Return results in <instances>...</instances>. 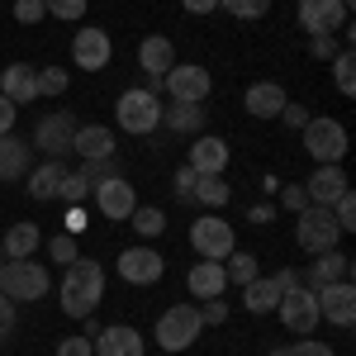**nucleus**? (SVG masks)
Instances as JSON below:
<instances>
[{"instance_id":"nucleus-1","label":"nucleus","mask_w":356,"mask_h":356,"mask_svg":"<svg viewBox=\"0 0 356 356\" xmlns=\"http://www.w3.org/2000/svg\"><path fill=\"white\" fill-rule=\"evenodd\" d=\"M62 314L67 318H90L100 300H105V266L90 261V257H76L67 261V275H62Z\"/></svg>"},{"instance_id":"nucleus-2","label":"nucleus","mask_w":356,"mask_h":356,"mask_svg":"<svg viewBox=\"0 0 356 356\" xmlns=\"http://www.w3.org/2000/svg\"><path fill=\"white\" fill-rule=\"evenodd\" d=\"M200 332H204L200 304H171L162 318H157V328H152V342L162 352H191L195 342H200Z\"/></svg>"},{"instance_id":"nucleus-3","label":"nucleus","mask_w":356,"mask_h":356,"mask_svg":"<svg viewBox=\"0 0 356 356\" xmlns=\"http://www.w3.org/2000/svg\"><path fill=\"white\" fill-rule=\"evenodd\" d=\"M53 290V280H48V271L38 266V261H29V257H19V261H10L5 257V266H0V295L15 304H33L43 300Z\"/></svg>"},{"instance_id":"nucleus-4","label":"nucleus","mask_w":356,"mask_h":356,"mask_svg":"<svg viewBox=\"0 0 356 356\" xmlns=\"http://www.w3.org/2000/svg\"><path fill=\"white\" fill-rule=\"evenodd\" d=\"M114 119H119V129L124 134H152L157 124H162V100L152 95V90H124L119 95V105H114Z\"/></svg>"},{"instance_id":"nucleus-5","label":"nucleus","mask_w":356,"mask_h":356,"mask_svg":"<svg viewBox=\"0 0 356 356\" xmlns=\"http://www.w3.org/2000/svg\"><path fill=\"white\" fill-rule=\"evenodd\" d=\"M191 247L200 252V261H223V257L238 247V233H233V223H228V219L204 214V219L191 223Z\"/></svg>"},{"instance_id":"nucleus-6","label":"nucleus","mask_w":356,"mask_h":356,"mask_svg":"<svg viewBox=\"0 0 356 356\" xmlns=\"http://www.w3.org/2000/svg\"><path fill=\"white\" fill-rule=\"evenodd\" d=\"M337 238H342V228H337V219H332V209H323V204H309L300 219H295V243L304 247V252H328V247H337Z\"/></svg>"},{"instance_id":"nucleus-7","label":"nucleus","mask_w":356,"mask_h":356,"mask_svg":"<svg viewBox=\"0 0 356 356\" xmlns=\"http://www.w3.org/2000/svg\"><path fill=\"white\" fill-rule=\"evenodd\" d=\"M275 314H280L285 332H300V337H309V332L323 323V318H318V300H314V290H309L304 280H300V285H290V290L280 295Z\"/></svg>"},{"instance_id":"nucleus-8","label":"nucleus","mask_w":356,"mask_h":356,"mask_svg":"<svg viewBox=\"0 0 356 356\" xmlns=\"http://www.w3.org/2000/svg\"><path fill=\"white\" fill-rule=\"evenodd\" d=\"M162 86L171 90V100H181V105H204L209 90H214V76H209L200 62H176L162 76Z\"/></svg>"},{"instance_id":"nucleus-9","label":"nucleus","mask_w":356,"mask_h":356,"mask_svg":"<svg viewBox=\"0 0 356 356\" xmlns=\"http://www.w3.org/2000/svg\"><path fill=\"white\" fill-rule=\"evenodd\" d=\"M72 138H76V119L67 110H53L38 119V129H33V143L29 147H38V152H48V162H62V152H72Z\"/></svg>"},{"instance_id":"nucleus-10","label":"nucleus","mask_w":356,"mask_h":356,"mask_svg":"<svg viewBox=\"0 0 356 356\" xmlns=\"http://www.w3.org/2000/svg\"><path fill=\"white\" fill-rule=\"evenodd\" d=\"M304 147L314 162H342L347 157V129L337 119H309L304 124Z\"/></svg>"},{"instance_id":"nucleus-11","label":"nucleus","mask_w":356,"mask_h":356,"mask_svg":"<svg viewBox=\"0 0 356 356\" xmlns=\"http://www.w3.org/2000/svg\"><path fill=\"white\" fill-rule=\"evenodd\" d=\"M314 300H318V318H328L332 328H352V323H356V290H352V280H328V285H318Z\"/></svg>"},{"instance_id":"nucleus-12","label":"nucleus","mask_w":356,"mask_h":356,"mask_svg":"<svg viewBox=\"0 0 356 356\" xmlns=\"http://www.w3.org/2000/svg\"><path fill=\"white\" fill-rule=\"evenodd\" d=\"M110 57H114V38L100 24L76 29V38H72V62H76L81 72H105Z\"/></svg>"},{"instance_id":"nucleus-13","label":"nucleus","mask_w":356,"mask_h":356,"mask_svg":"<svg viewBox=\"0 0 356 356\" xmlns=\"http://www.w3.org/2000/svg\"><path fill=\"white\" fill-rule=\"evenodd\" d=\"M347 0H300V29L309 38H323V33H337L347 29Z\"/></svg>"},{"instance_id":"nucleus-14","label":"nucleus","mask_w":356,"mask_h":356,"mask_svg":"<svg viewBox=\"0 0 356 356\" xmlns=\"http://www.w3.org/2000/svg\"><path fill=\"white\" fill-rule=\"evenodd\" d=\"M162 271H166V261L157 247H129V252H119V275L129 285H157Z\"/></svg>"},{"instance_id":"nucleus-15","label":"nucleus","mask_w":356,"mask_h":356,"mask_svg":"<svg viewBox=\"0 0 356 356\" xmlns=\"http://www.w3.org/2000/svg\"><path fill=\"white\" fill-rule=\"evenodd\" d=\"M90 352H95V356H143V352H147V342H143V332H138V328L114 323V328H95Z\"/></svg>"},{"instance_id":"nucleus-16","label":"nucleus","mask_w":356,"mask_h":356,"mask_svg":"<svg viewBox=\"0 0 356 356\" xmlns=\"http://www.w3.org/2000/svg\"><path fill=\"white\" fill-rule=\"evenodd\" d=\"M90 200L100 204V214L105 219H129L138 209V195H134V186L124 181V176H110V181H100L95 191H90Z\"/></svg>"},{"instance_id":"nucleus-17","label":"nucleus","mask_w":356,"mask_h":356,"mask_svg":"<svg viewBox=\"0 0 356 356\" xmlns=\"http://www.w3.org/2000/svg\"><path fill=\"white\" fill-rule=\"evenodd\" d=\"M342 191H347V171H342V162H318L314 176L304 181L309 204H323V209H332V200H337Z\"/></svg>"},{"instance_id":"nucleus-18","label":"nucleus","mask_w":356,"mask_h":356,"mask_svg":"<svg viewBox=\"0 0 356 356\" xmlns=\"http://www.w3.org/2000/svg\"><path fill=\"white\" fill-rule=\"evenodd\" d=\"M228 157H233V152H228V143H223L219 134H204V138H195L191 143V171L195 176H223V171H228Z\"/></svg>"},{"instance_id":"nucleus-19","label":"nucleus","mask_w":356,"mask_h":356,"mask_svg":"<svg viewBox=\"0 0 356 356\" xmlns=\"http://www.w3.org/2000/svg\"><path fill=\"white\" fill-rule=\"evenodd\" d=\"M0 95L15 100V105H33V100H38V67L10 62V67L0 72Z\"/></svg>"},{"instance_id":"nucleus-20","label":"nucleus","mask_w":356,"mask_h":356,"mask_svg":"<svg viewBox=\"0 0 356 356\" xmlns=\"http://www.w3.org/2000/svg\"><path fill=\"white\" fill-rule=\"evenodd\" d=\"M243 105H247L252 119H280V110L290 105V95H285L275 81H252L247 95H243Z\"/></svg>"},{"instance_id":"nucleus-21","label":"nucleus","mask_w":356,"mask_h":356,"mask_svg":"<svg viewBox=\"0 0 356 356\" xmlns=\"http://www.w3.org/2000/svg\"><path fill=\"white\" fill-rule=\"evenodd\" d=\"M33 147H29L24 138L15 134H0V181H24L29 171H33V157H29Z\"/></svg>"},{"instance_id":"nucleus-22","label":"nucleus","mask_w":356,"mask_h":356,"mask_svg":"<svg viewBox=\"0 0 356 356\" xmlns=\"http://www.w3.org/2000/svg\"><path fill=\"white\" fill-rule=\"evenodd\" d=\"M72 152H81L86 162H105V157H114V134L105 124H76Z\"/></svg>"},{"instance_id":"nucleus-23","label":"nucleus","mask_w":356,"mask_h":356,"mask_svg":"<svg viewBox=\"0 0 356 356\" xmlns=\"http://www.w3.org/2000/svg\"><path fill=\"white\" fill-rule=\"evenodd\" d=\"M138 67H143L147 76H166V72L176 67V48H171V38H162V33L143 38V43H138Z\"/></svg>"},{"instance_id":"nucleus-24","label":"nucleus","mask_w":356,"mask_h":356,"mask_svg":"<svg viewBox=\"0 0 356 356\" xmlns=\"http://www.w3.org/2000/svg\"><path fill=\"white\" fill-rule=\"evenodd\" d=\"M300 280H309V290H318V285H328V280H352V261H347L337 247H328V252L314 257L309 275H300Z\"/></svg>"},{"instance_id":"nucleus-25","label":"nucleus","mask_w":356,"mask_h":356,"mask_svg":"<svg viewBox=\"0 0 356 356\" xmlns=\"http://www.w3.org/2000/svg\"><path fill=\"white\" fill-rule=\"evenodd\" d=\"M186 285H191V295H200V300H219L223 290H228L223 261H195L191 275H186Z\"/></svg>"},{"instance_id":"nucleus-26","label":"nucleus","mask_w":356,"mask_h":356,"mask_svg":"<svg viewBox=\"0 0 356 356\" xmlns=\"http://www.w3.org/2000/svg\"><path fill=\"white\" fill-rule=\"evenodd\" d=\"M280 285H275V275H257V280H247L243 285V304L247 314H275V304H280Z\"/></svg>"},{"instance_id":"nucleus-27","label":"nucleus","mask_w":356,"mask_h":356,"mask_svg":"<svg viewBox=\"0 0 356 356\" xmlns=\"http://www.w3.org/2000/svg\"><path fill=\"white\" fill-rule=\"evenodd\" d=\"M62 176H67V166H62V162H43V166H33V171L24 176V186H29L33 200H57Z\"/></svg>"},{"instance_id":"nucleus-28","label":"nucleus","mask_w":356,"mask_h":356,"mask_svg":"<svg viewBox=\"0 0 356 356\" xmlns=\"http://www.w3.org/2000/svg\"><path fill=\"white\" fill-rule=\"evenodd\" d=\"M162 124L171 134H200V129H204V105H181V100H171V105H162Z\"/></svg>"},{"instance_id":"nucleus-29","label":"nucleus","mask_w":356,"mask_h":356,"mask_svg":"<svg viewBox=\"0 0 356 356\" xmlns=\"http://www.w3.org/2000/svg\"><path fill=\"white\" fill-rule=\"evenodd\" d=\"M228 200H233V191H228V181H223V176H200V181H195L191 204H204L209 214H219Z\"/></svg>"},{"instance_id":"nucleus-30","label":"nucleus","mask_w":356,"mask_h":356,"mask_svg":"<svg viewBox=\"0 0 356 356\" xmlns=\"http://www.w3.org/2000/svg\"><path fill=\"white\" fill-rule=\"evenodd\" d=\"M38 243H43V238H38V228H33L29 219H19L15 228H10V233H5L0 252H5L10 261H19V257H33V247H38Z\"/></svg>"},{"instance_id":"nucleus-31","label":"nucleus","mask_w":356,"mask_h":356,"mask_svg":"<svg viewBox=\"0 0 356 356\" xmlns=\"http://www.w3.org/2000/svg\"><path fill=\"white\" fill-rule=\"evenodd\" d=\"M223 275H228V280H233V285H247V280H257V257H252V252H238V247H233V252H228V257H223Z\"/></svg>"},{"instance_id":"nucleus-32","label":"nucleus","mask_w":356,"mask_h":356,"mask_svg":"<svg viewBox=\"0 0 356 356\" xmlns=\"http://www.w3.org/2000/svg\"><path fill=\"white\" fill-rule=\"evenodd\" d=\"M129 223L138 228V238H157V233L166 228V214L157 209V204H138L134 214H129Z\"/></svg>"},{"instance_id":"nucleus-33","label":"nucleus","mask_w":356,"mask_h":356,"mask_svg":"<svg viewBox=\"0 0 356 356\" xmlns=\"http://www.w3.org/2000/svg\"><path fill=\"white\" fill-rule=\"evenodd\" d=\"M332 81H337L342 95H352V90H356V57H352V48L332 53Z\"/></svg>"},{"instance_id":"nucleus-34","label":"nucleus","mask_w":356,"mask_h":356,"mask_svg":"<svg viewBox=\"0 0 356 356\" xmlns=\"http://www.w3.org/2000/svg\"><path fill=\"white\" fill-rule=\"evenodd\" d=\"M72 72L67 67H38V95H67Z\"/></svg>"},{"instance_id":"nucleus-35","label":"nucleus","mask_w":356,"mask_h":356,"mask_svg":"<svg viewBox=\"0 0 356 356\" xmlns=\"http://www.w3.org/2000/svg\"><path fill=\"white\" fill-rule=\"evenodd\" d=\"M57 200H67V204H86V200H90V181H86L81 171H67V176H62Z\"/></svg>"},{"instance_id":"nucleus-36","label":"nucleus","mask_w":356,"mask_h":356,"mask_svg":"<svg viewBox=\"0 0 356 356\" xmlns=\"http://www.w3.org/2000/svg\"><path fill=\"white\" fill-rule=\"evenodd\" d=\"M332 219H337V228H342V233H352V228H356V195H352V186L332 200Z\"/></svg>"},{"instance_id":"nucleus-37","label":"nucleus","mask_w":356,"mask_h":356,"mask_svg":"<svg viewBox=\"0 0 356 356\" xmlns=\"http://www.w3.org/2000/svg\"><path fill=\"white\" fill-rule=\"evenodd\" d=\"M219 10H228L233 19H261L271 10V0H219Z\"/></svg>"},{"instance_id":"nucleus-38","label":"nucleus","mask_w":356,"mask_h":356,"mask_svg":"<svg viewBox=\"0 0 356 356\" xmlns=\"http://www.w3.org/2000/svg\"><path fill=\"white\" fill-rule=\"evenodd\" d=\"M43 10L57 15V19H81V15H86V0H43Z\"/></svg>"},{"instance_id":"nucleus-39","label":"nucleus","mask_w":356,"mask_h":356,"mask_svg":"<svg viewBox=\"0 0 356 356\" xmlns=\"http://www.w3.org/2000/svg\"><path fill=\"white\" fill-rule=\"evenodd\" d=\"M285 356H337L328 342H318V337H300L295 347H285Z\"/></svg>"},{"instance_id":"nucleus-40","label":"nucleus","mask_w":356,"mask_h":356,"mask_svg":"<svg viewBox=\"0 0 356 356\" xmlns=\"http://www.w3.org/2000/svg\"><path fill=\"white\" fill-rule=\"evenodd\" d=\"M81 176L90 181V191H95L100 181H110V176H119V171H114V157H105V162H86V166H81Z\"/></svg>"},{"instance_id":"nucleus-41","label":"nucleus","mask_w":356,"mask_h":356,"mask_svg":"<svg viewBox=\"0 0 356 356\" xmlns=\"http://www.w3.org/2000/svg\"><path fill=\"white\" fill-rule=\"evenodd\" d=\"M48 252H53L57 261L67 266V261H76V238H72V233H57L53 243H48Z\"/></svg>"},{"instance_id":"nucleus-42","label":"nucleus","mask_w":356,"mask_h":356,"mask_svg":"<svg viewBox=\"0 0 356 356\" xmlns=\"http://www.w3.org/2000/svg\"><path fill=\"white\" fill-rule=\"evenodd\" d=\"M48 10H43V0H15V19L19 24H38Z\"/></svg>"},{"instance_id":"nucleus-43","label":"nucleus","mask_w":356,"mask_h":356,"mask_svg":"<svg viewBox=\"0 0 356 356\" xmlns=\"http://www.w3.org/2000/svg\"><path fill=\"white\" fill-rule=\"evenodd\" d=\"M57 356H95V352H90V337L76 332V337H62L57 342Z\"/></svg>"},{"instance_id":"nucleus-44","label":"nucleus","mask_w":356,"mask_h":356,"mask_svg":"<svg viewBox=\"0 0 356 356\" xmlns=\"http://www.w3.org/2000/svg\"><path fill=\"white\" fill-rule=\"evenodd\" d=\"M280 204H285L290 214H304V209H309V195H304V186H285V191H280Z\"/></svg>"},{"instance_id":"nucleus-45","label":"nucleus","mask_w":356,"mask_h":356,"mask_svg":"<svg viewBox=\"0 0 356 356\" xmlns=\"http://www.w3.org/2000/svg\"><path fill=\"white\" fill-rule=\"evenodd\" d=\"M200 318H204V328H214V323H223V318H228V304H223V300H204Z\"/></svg>"},{"instance_id":"nucleus-46","label":"nucleus","mask_w":356,"mask_h":356,"mask_svg":"<svg viewBox=\"0 0 356 356\" xmlns=\"http://www.w3.org/2000/svg\"><path fill=\"white\" fill-rule=\"evenodd\" d=\"M10 332H15V300L0 295V342H10Z\"/></svg>"},{"instance_id":"nucleus-47","label":"nucleus","mask_w":356,"mask_h":356,"mask_svg":"<svg viewBox=\"0 0 356 356\" xmlns=\"http://www.w3.org/2000/svg\"><path fill=\"white\" fill-rule=\"evenodd\" d=\"M195 181H200V176H195L191 166H181V171H176V195H181V200H191V195H195Z\"/></svg>"},{"instance_id":"nucleus-48","label":"nucleus","mask_w":356,"mask_h":356,"mask_svg":"<svg viewBox=\"0 0 356 356\" xmlns=\"http://www.w3.org/2000/svg\"><path fill=\"white\" fill-rule=\"evenodd\" d=\"M280 119H285V124H290V129H304V124H309V119H314V114L304 110V105H285V110H280Z\"/></svg>"},{"instance_id":"nucleus-49","label":"nucleus","mask_w":356,"mask_h":356,"mask_svg":"<svg viewBox=\"0 0 356 356\" xmlns=\"http://www.w3.org/2000/svg\"><path fill=\"white\" fill-rule=\"evenodd\" d=\"M15 114H19V105L0 95V134H10V129H15Z\"/></svg>"},{"instance_id":"nucleus-50","label":"nucleus","mask_w":356,"mask_h":356,"mask_svg":"<svg viewBox=\"0 0 356 356\" xmlns=\"http://www.w3.org/2000/svg\"><path fill=\"white\" fill-rule=\"evenodd\" d=\"M81 228H86V209H81V204H72V214H67V233L76 238Z\"/></svg>"},{"instance_id":"nucleus-51","label":"nucleus","mask_w":356,"mask_h":356,"mask_svg":"<svg viewBox=\"0 0 356 356\" xmlns=\"http://www.w3.org/2000/svg\"><path fill=\"white\" fill-rule=\"evenodd\" d=\"M247 219H252V223H275V204H252Z\"/></svg>"},{"instance_id":"nucleus-52","label":"nucleus","mask_w":356,"mask_h":356,"mask_svg":"<svg viewBox=\"0 0 356 356\" xmlns=\"http://www.w3.org/2000/svg\"><path fill=\"white\" fill-rule=\"evenodd\" d=\"M181 5H186L191 15H214V10H219V0H181Z\"/></svg>"},{"instance_id":"nucleus-53","label":"nucleus","mask_w":356,"mask_h":356,"mask_svg":"<svg viewBox=\"0 0 356 356\" xmlns=\"http://www.w3.org/2000/svg\"><path fill=\"white\" fill-rule=\"evenodd\" d=\"M314 57H332V33H323V38H314Z\"/></svg>"},{"instance_id":"nucleus-54","label":"nucleus","mask_w":356,"mask_h":356,"mask_svg":"<svg viewBox=\"0 0 356 356\" xmlns=\"http://www.w3.org/2000/svg\"><path fill=\"white\" fill-rule=\"evenodd\" d=\"M0 266H5V252H0Z\"/></svg>"}]
</instances>
